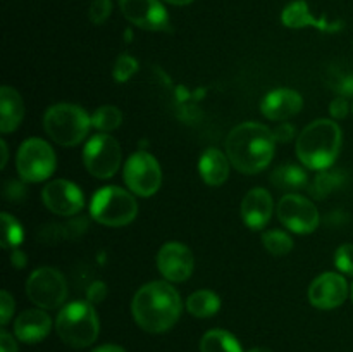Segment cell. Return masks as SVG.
I'll return each instance as SVG.
<instances>
[{"label": "cell", "mask_w": 353, "mask_h": 352, "mask_svg": "<svg viewBox=\"0 0 353 352\" xmlns=\"http://www.w3.org/2000/svg\"><path fill=\"white\" fill-rule=\"evenodd\" d=\"M131 313L141 330L162 333L171 330L181 316V297L168 282H150L133 297Z\"/></svg>", "instance_id": "6da1fadb"}, {"label": "cell", "mask_w": 353, "mask_h": 352, "mask_svg": "<svg viewBox=\"0 0 353 352\" xmlns=\"http://www.w3.org/2000/svg\"><path fill=\"white\" fill-rule=\"evenodd\" d=\"M276 138L265 124L241 123L226 138V155L230 162L245 175H257L274 157Z\"/></svg>", "instance_id": "7a4b0ae2"}, {"label": "cell", "mask_w": 353, "mask_h": 352, "mask_svg": "<svg viewBox=\"0 0 353 352\" xmlns=\"http://www.w3.org/2000/svg\"><path fill=\"white\" fill-rule=\"evenodd\" d=\"M341 128L331 119L312 121L296 140V155L309 169L324 171L340 155Z\"/></svg>", "instance_id": "3957f363"}, {"label": "cell", "mask_w": 353, "mask_h": 352, "mask_svg": "<svg viewBox=\"0 0 353 352\" xmlns=\"http://www.w3.org/2000/svg\"><path fill=\"white\" fill-rule=\"evenodd\" d=\"M55 328L64 344L74 349H85L99 337L100 323L92 304L76 300L62 307Z\"/></svg>", "instance_id": "277c9868"}, {"label": "cell", "mask_w": 353, "mask_h": 352, "mask_svg": "<svg viewBox=\"0 0 353 352\" xmlns=\"http://www.w3.org/2000/svg\"><path fill=\"white\" fill-rule=\"evenodd\" d=\"M92 126V117L74 104H55L43 116V128L48 137L62 147L81 144Z\"/></svg>", "instance_id": "5b68a950"}, {"label": "cell", "mask_w": 353, "mask_h": 352, "mask_svg": "<svg viewBox=\"0 0 353 352\" xmlns=\"http://www.w3.org/2000/svg\"><path fill=\"white\" fill-rule=\"evenodd\" d=\"M92 217L105 226L119 228L130 224L138 214V204L130 192L119 186H103L90 204Z\"/></svg>", "instance_id": "8992f818"}, {"label": "cell", "mask_w": 353, "mask_h": 352, "mask_svg": "<svg viewBox=\"0 0 353 352\" xmlns=\"http://www.w3.org/2000/svg\"><path fill=\"white\" fill-rule=\"evenodd\" d=\"M17 173L24 182L38 183L52 176L57 166L55 152L41 138H28L17 150Z\"/></svg>", "instance_id": "52a82bcc"}, {"label": "cell", "mask_w": 353, "mask_h": 352, "mask_svg": "<svg viewBox=\"0 0 353 352\" xmlns=\"http://www.w3.org/2000/svg\"><path fill=\"white\" fill-rule=\"evenodd\" d=\"M123 159L119 144L107 133L93 135L83 148V162L92 176L100 179L112 178Z\"/></svg>", "instance_id": "ba28073f"}, {"label": "cell", "mask_w": 353, "mask_h": 352, "mask_svg": "<svg viewBox=\"0 0 353 352\" xmlns=\"http://www.w3.org/2000/svg\"><path fill=\"white\" fill-rule=\"evenodd\" d=\"M26 295L40 309H55L68 297V282L59 269L38 268L28 278Z\"/></svg>", "instance_id": "9c48e42d"}, {"label": "cell", "mask_w": 353, "mask_h": 352, "mask_svg": "<svg viewBox=\"0 0 353 352\" xmlns=\"http://www.w3.org/2000/svg\"><path fill=\"white\" fill-rule=\"evenodd\" d=\"M124 183L134 195H154L162 185V169L157 159L148 152H134L124 164Z\"/></svg>", "instance_id": "30bf717a"}, {"label": "cell", "mask_w": 353, "mask_h": 352, "mask_svg": "<svg viewBox=\"0 0 353 352\" xmlns=\"http://www.w3.org/2000/svg\"><path fill=\"white\" fill-rule=\"evenodd\" d=\"M278 217L295 233H312L319 224V211L316 204L299 193H288L279 200Z\"/></svg>", "instance_id": "8fae6325"}, {"label": "cell", "mask_w": 353, "mask_h": 352, "mask_svg": "<svg viewBox=\"0 0 353 352\" xmlns=\"http://www.w3.org/2000/svg\"><path fill=\"white\" fill-rule=\"evenodd\" d=\"M45 207L57 216H76L85 206V197L78 185L68 179H54L41 192Z\"/></svg>", "instance_id": "7c38bea8"}, {"label": "cell", "mask_w": 353, "mask_h": 352, "mask_svg": "<svg viewBox=\"0 0 353 352\" xmlns=\"http://www.w3.org/2000/svg\"><path fill=\"white\" fill-rule=\"evenodd\" d=\"M119 7L124 17L141 30H169V14L159 0H119Z\"/></svg>", "instance_id": "4fadbf2b"}, {"label": "cell", "mask_w": 353, "mask_h": 352, "mask_svg": "<svg viewBox=\"0 0 353 352\" xmlns=\"http://www.w3.org/2000/svg\"><path fill=\"white\" fill-rule=\"evenodd\" d=\"M195 266L193 252L179 242H168L157 254V268L168 282H185Z\"/></svg>", "instance_id": "5bb4252c"}, {"label": "cell", "mask_w": 353, "mask_h": 352, "mask_svg": "<svg viewBox=\"0 0 353 352\" xmlns=\"http://www.w3.org/2000/svg\"><path fill=\"white\" fill-rule=\"evenodd\" d=\"M348 297V283L338 273H323L309 286V300L317 309H334Z\"/></svg>", "instance_id": "9a60e30c"}, {"label": "cell", "mask_w": 353, "mask_h": 352, "mask_svg": "<svg viewBox=\"0 0 353 352\" xmlns=\"http://www.w3.org/2000/svg\"><path fill=\"white\" fill-rule=\"evenodd\" d=\"M303 99L293 88L271 90L261 102V113L271 121H285L300 113Z\"/></svg>", "instance_id": "2e32d148"}, {"label": "cell", "mask_w": 353, "mask_h": 352, "mask_svg": "<svg viewBox=\"0 0 353 352\" xmlns=\"http://www.w3.org/2000/svg\"><path fill=\"white\" fill-rule=\"evenodd\" d=\"M274 211V202L268 190L254 188L243 197L241 217L250 230H262L269 223Z\"/></svg>", "instance_id": "e0dca14e"}, {"label": "cell", "mask_w": 353, "mask_h": 352, "mask_svg": "<svg viewBox=\"0 0 353 352\" xmlns=\"http://www.w3.org/2000/svg\"><path fill=\"white\" fill-rule=\"evenodd\" d=\"M52 330V317L41 309H28L17 316L14 333L24 344H37L47 338Z\"/></svg>", "instance_id": "ac0fdd59"}, {"label": "cell", "mask_w": 353, "mask_h": 352, "mask_svg": "<svg viewBox=\"0 0 353 352\" xmlns=\"http://www.w3.org/2000/svg\"><path fill=\"white\" fill-rule=\"evenodd\" d=\"M281 21L283 24L288 28L312 26L321 31H326V33H333V31H338L343 26L341 21L330 23L326 17H314L305 0H295V2H292L290 6H286L281 14Z\"/></svg>", "instance_id": "d6986e66"}, {"label": "cell", "mask_w": 353, "mask_h": 352, "mask_svg": "<svg viewBox=\"0 0 353 352\" xmlns=\"http://www.w3.org/2000/svg\"><path fill=\"white\" fill-rule=\"evenodd\" d=\"M230 157L219 148H207L199 162V171L203 182L210 186H219L230 176Z\"/></svg>", "instance_id": "ffe728a7"}, {"label": "cell", "mask_w": 353, "mask_h": 352, "mask_svg": "<svg viewBox=\"0 0 353 352\" xmlns=\"http://www.w3.org/2000/svg\"><path fill=\"white\" fill-rule=\"evenodd\" d=\"M24 117V102L19 93L10 86L0 88V130L10 133L21 124Z\"/></svg>", "instance_id": "44dd1931"}, {"label": "cell", "mask_w": 353, "mask_h": 352, "mask_svg": "<svg viewBox=\"0 0 353 352\" xmlns=\"http://www.w3.org/2000/svg\"><path fill=\"white\" fill-rule=\"evenodd\" d=\"M271 182L272 185H276L281 190H286V192L302 190L309 186L307 173L296 164H283L276 168L274 173L271 175Z\"/></svg>", "instance_id": "7402d4cb"}, {"label": "cell", "mask_w": 353, "mask_h": 352, "mask_svg": "<svg viewBox=\"0 0 353 352\" xmlns=\"http://www.w3.org/2000/svg\"><path fill=\"white\" fill-rule=\"evenodd\" d=\"M200 352H243L238 338L226 330H210L200 340Z\"/></svg>", "instance_id": "603a6c76"}, {"label": "cell", "mask_w": 353, "mask_h": 352, "mask_svg": "<svg viewBox=\"0 0 353 352\" xmlns=\"http://www.w3.org/2000/svg\"><path fill=\"white\" fill-rule=\"evenodd\" d=\"M221 299L210 290H199L186 300V309L195 317H210L219 311Z\"/></svg>", "instance_id": "cb8c5ba5"}, {"label": "cell", "mask_w": 353, "mask_h": 352, "mask_svg": "<svg viewBox=\"0 0 353 352\" xmlns=\"http://www.w3.org/2000/svg\"><path fill=\"white\" fill-rule=\"evenodd\" d=\"M86 228H88V223L85 219H71L65 224H52L45 228L41 230L40 238L47 244H54L59 240H74L85 233Z\"/></svg>", "instance_id": "d4e9b609"}, {"label": "cell", "mask_w": 353, "mask_h": 352, "mask_svg": "<svg viewBox=\"0 0 353 352\" xmlns=\"http://www.w3.org/2000/svg\"><path fill=\"white\" fill-rule=\"evenodd\" d=\"M345 183V175L341 171H321L316 178L312 179V183L309 185V193L314 199H326L330 193H333L334 190L340 188Z\"/></svg>", "instance_id": "484cf974"}, {"label": "cell", "mask_w": 353, "mask_h": 352, "mask_svg": "<svg viewBox=\"0 0 353 352\" xmlns=\"http://www.w3.org/2000/svg\"><path fill=\"white\" fill-rule=\"evenodd\" d=\"M327 86L341 97L353 95V71L352 69L340 68V66H330L324 75Z\"/></svg>", "instance_id": "4316f807"}, {"label": "cell", "mask_w": 353, "mask_h": 352, "mask_svg": "<svg viewBox=\"0 0 353 352\" xmlns=\"http://www.w3.org/2000/svg\"><path fill=\"white\" fill-rule=\"evenodd\" d=\"M123 123V113L116 106H102L92 114V126L100 133H109Z\"/></svg>", "instance_id": "83f0119b"}, {"label": "cell", "mask_w": 353, "mask_h": 352, "mask_svg": "<svg viewBox=\"0 0 353 352\" xmlns=\"http://www.w3.org/2000/svg\"><path fill=\"white\" fill-rule=\"evenodd\" d=\"M262 244L272 255H286L293 248V238L283 230H269L262 233Z\"/></svg>", "instance_id": "f1b7e54d"}, {"label": "cell", "mask_w": 353, "mask_h": 352, "mask_svg": "<svg viewBox=\"0 0 353 352\" xmlns=\"http://www.w3.org/2000/svg\"><path fill=\"white\" fill-rule=\"evenodd\" d=\"M2 247L3 248H17V245L23 242V228L17 223L16 217L10 214L2 213Z\"/></svg>", "instance_id": "f546056e"}, {"label": "cell", "mask_w": 353, "mask_h": 352, "mask_svg": "<svg viewBox=\"0 0 353 352\" xmlns=\"http://www.w3.org/2000/svg\"><path fill=\"white\" fill-rule=\"evenodd\" d=\"M137 71H138L137 59L131 57V55H128V54H123V55H119V59H117L116 64H114L112 75H114V79H116L117 83H126L128 79H130Z\"/></svg>", "instance_id": "4dcf8cb0"}, {"label": "cell", "mask_w": 353, "mask_h": 352, "mask_svg": "<svg viewBox=\"0 0 353 352\" xmlns=\"http://www.w3.org/2000/svg\"><path fill=\"white\" fill-rule=\"evenodd\" d=\"M334 264L345 275L353 276V244H343L334 254Z\"/></svg>", "instance_id": "1f68e13d"}, {"label": "cell", "mask_w": 353, "mask_h": 352, "mask_svg": "<svg viewBox=\"0 0 353 352\" xmlns=\"http://www.w3.org/2000/svg\"><path fill=\"white\" fill-rule=\"evenodd\" d=\"M112 12V2L110 0H92L90 3V19L93 24H103L109 19Z\"/></svg>", "instance_id": "d6a6232c"}, {"label": "cell", "mask_w": 353, "mask_h": 352, "mask_svg": "<svg viewBox=\"0 0 353 352\" xmlns=\"http://www.w3.org/2000/svg\"><path fill=\"white\" fill-rule=\"evenodd\" d=\"M0 309H2V313H0V323H2V326H6L14 314V299L10 297V293L7 290H2V293H0Z\"/></svg>", "instance_id": "836d02e7"}, {"label": "cell", "mask_w": 353, "mask_h": 352, "mask_svg": "<svg viewBox=\"0 0 353 352\" xmlns=\"http://www.w3.org/2000/svg\"><path fill=\"white\" fill-rule=\"evenodd\" d=\"M348 110H350V106H348L347 102V97L338 95L336 99L330 104V114L334 119H343V117H347Z\"/></svg>", "instance_id": "e575fe53"}, {"label": "cell", "mask_w": 353, "mask_h": 352, "mask_svg": "<svg viewBox=\"0 0 353 352\" xmlns=\"http://www.w3.org/2000/svg\"><path fill=\"white\" fill-rule=\"evenodd\" d=\"M107 297V286L103 282H95L88 286V292H86V299L90 304H99L102 302Z\"/></svg>", "instance_id": "d590c367"}, {"label": "cell", "mask_w": 353, "mask_h": 352, "mask_svg": "<svg viewBox=\"0 0 353 352\" xmlns=\"http://www.w3.org/2000/svg\"><path fill=\"white\" fill-rule=\"evenodd\" d=\"M272 133H274L276 141L286 144V141H290L293 137H295V126L290 123H281V124H278L274 130H272Z\"/></svg>", "instance_id": "8d00e7d4"}, {"label": "cell", "mask_w": 353, "mask_h": 352, "mask_svg": "<svg viewBox=\"0 0 353 352\" xmlns=\"http://www.w3.org/2000/svg\"><path fill=\"white\" fill-rule=\"evenodd\" d=\"M0 352H17L16 340L6 330H2V333H0Z\"/></svg>", "instance_id": "74e56055"}, {"label": "cell", "mask_w": 353, "mask_h": 352, "mask_svg": "<svg viewBox=\"0 0 353 352\" xmlns=\"http://www.w3.org/2000/svg\"><path fill=\"white\" fill-rule=\"evenodd\" d=\"M10 259H12L10 262H12L14 268H24V266H26V255H24L19 248H14Z\"/></svg>", "instance_id": "f35d334b"}, {"label": "cell", "mask_w": 353, "mask_h": 352, "mask_svg": "<svg viewBox=\"0 0 353 352\" xmlns=\"http://www.w3.org/2000/svg\"><path fill=\"white\" fill-rule=\"evenodd\" d=\"M92 352H126L123 347H119V345H114V344H107V345H100V347H97L95 351Z\"/></svg>", "instance_id": "ab89813d"}, {"label": "cell", "mask_w": 353, "mask_h": 352, "mask_svg": "<svg viewBox=\"0 0 353 352\" xmlns=\"http://www.w3.org/2000/svg\"><path fill=\"white\" fill-rule=\"evenodd\" d=\"M0 150H2V162H0V168H6L7 164V157H9V148H7V144L6 140L0 141Z\"/></svg>", "instance_id": "60d3db41"}, {"label": "cell", "mask_w": 353, "mask_h": 352, "mask_svg": "<svg viewBox=\"0 0 353 352\" xmlns=\"http://www.w3.org/2000/svg\"><path fill=\"white\" fill-rule=\"evenodd\" d=\"M165 2L172 3V6H188V3H192L193 0H165Z\"/></svg>", "instance_id": "b9f144b4"}, {"label": "cell", "mask_w": 353, "mask_h": 352, "mask_svg": "<svg viewBox=\"0 0 353 352\" xmlns=\"http://www.w3.org/2000/svg\"><path fill=\"white\" fill-rule=\"evenodd\" d=\"M248 352H272V351L271 349H265V347H254V349H250Z\"/></svg>", "instance_id": "7bdbcfd3"}, {"label": "cell", "mask_w": 353, "mask_h": 352, "mask_svg": "<svg viewBox=\"0 0 353 352\" xmlns=\"http://www.w3.org/2000/svg\"><path fill=\"white\" fill-rule=\"evenodd\" d=\"M352 300H353V285H352Z\"/></svg>", "instance_id": "ee69618b"}, {"label": "cell", "mask_w": 353, "mask_h": 352, "mask_svg": "<svg viewBox=\"0 0 353 352\" xmlns=\"http://www.w3.org/2000/svg\"><path fill=\"white\" fill-rule=\"evenodd\" d=\"M352 109H353V107H352Z\"/></svg>", "instance_id": "f6af8a7d"}]
</instances>
